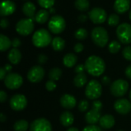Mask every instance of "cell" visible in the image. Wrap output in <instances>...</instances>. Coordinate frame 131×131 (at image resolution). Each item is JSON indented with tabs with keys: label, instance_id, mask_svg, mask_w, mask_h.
Returning <instances> with one entry per match:
<instances>
[{
	"label": "cell",
	"instance_id": "18",
	"mask_svg": "<svg viewBox=\"0 0 131 131\" xmlns=\"http://www.w3.org/2000/svg\"><path fill=\"white\" fill-rule=\"evenodd\" d=\"M99 124L101 128L104 130H109L112 128L115 124V118L113 115L105 114L102 116L100 119Z\"/></svg>",
	"mask_w": 131,
	"mask_h": 131
},
{
	"label": "cell",
	"instance_id": "19",
	"mask_svg": "<svg viewBox=\"0 0 131 131\" xmlns=\"http://www.w3.org/2000/svg\"><path fill=\"white\" fill-rule=\"evenodd\" d=\"M130 7V0H115L114 4V10L119 13L123 14L127 12Z\"/></svg>",
	"mask_w": 131,
	"mask_h": 131
},
{
	"label": "cell",
	"instance_id": "12",
	"mask_svg": "<svg viewBox=\"0 0 131 131\" xmlns=\"http://www.w3.org/2000/svg\"><path fill=\"white\" fill-rule=\"evenodd\" d=\"M27 98L22 94H15L9 100L10 107L15 111H21L25 110L27 107Z\"/></svg>",
	"mask_w": 131,
	"mask_h": 131
},
{
	"label": "cell",
	"instance_id": "45",
	"mask_svg": "<svg viewBox=\"0 0 131 131\" xmlns=\"http://www.w3.org/2000/svg\"><path fill=\"white\" fill-rule=\"evenodd\" d=\"M111 79L108 77V76H104V77H102V79H101V83L104 84V85H105V86H108V85H110L111 84Z\"/></svg>",
	"mask_w": 131,
	"mask_h": 131
},
{
	"label": "cell",
	"instance_id": "30",
	"mask_svg": "<svg viewBox=\"0 0 131 131\" xmlns=\"http://www.w3.org/2000/svg\"><path fill=\"white\" fill-rule=\"evenodd\" d=\"M74 6L78 11L86 12L89 9L90 3L88 0H75Z\"/></svg>",
	"mask_w": 131,
	"mask_h": 131
},
{
	"label": "cell",
	"instance_id": "4",
	"mask_svg": "<svg viewBox=\"0 0 131 131\" xmlns=\"http://www.w3.org/2000/svg\"><path fill=\"white\" fill-rule=\"evenodd\" d=\"M91 39L96 46L103 48L108 43V32L104 27H95L91 31Z\"/></svg>",
	"mask_w": 131,
	"mask_h": 131
},
{
	"label": "cell",
	"instance_id": "48",
	"mask_svg": "<svg viewBox=\"0 0 131 131\" xmlns=\"http://www.w3.org/2000/svg\"><path fill=\"white\" fill-rule=\"evenodd\" d=\"M125 74H126V76H127L128 79L131 80V64L130 65H129V66L126 68V69H125Z\"/></svg>",
	"mask_w": 131,
	"mask_h": 131
},
{
	"label": "cell",
	"instance_id": "24",
	"mask_svg": "<svg viewBox=\"0 0 131 131\" xmlns=\"http://www.w3.org/2000/svg\"><path fill=\"white\" fill-rule=\"evenodd\" d=\"M49 14H50V12L48 10H46L45 8L40 9L38 12H37V13L35 16V20L39 24H44L48 20Z\"/></svg>",
	"mask_w": 131,
	"mask_h": 131
},
{
	"label": "cell",
	"instance_id": "2",
	"mask_svg": "<svg viewBox=\"0 0 131 131\" xmlns=\"http://www.w3.org/2000/svg\"><path fill=\"white\" fill-rule=\"evenodd\" d=\"M52 38L50 32L45 29L37 30L32 36V43L37 48H45L51 42Z\"/></svg>",
	"mask_w": 131,
	"mask_h": 131
},
{
	"label": "cell",
	"instance_id": "34",
	"mask_svg": "<svg viewBox=\"0 0 131 131\" xmlns=\"http://www.w3.org/2000/svg\"><path fill=\"white\" fill-rule=\"evenodd\" d=\"M119 22H120V18L117 14L113 13L108 16L107 22L110 26H116L119 24Z\"/></svg>",
	"mask_w": 131,
	"mask_h": 131
},
{
	"label": "cell",
	"instance_id": "3",
	"mask_svg": "<svg viewBox=\"0 0 131 131\" xmlns=\"http://www.w3.org/2000/svg\"><path fill=\"white\" fill-rule=\"evenodd\" d=\"M103 108L102 103L97 100H94L92 103V108L86 113L85 120L89 125H94L100 121L101 116V110Z\"/></svg>",
	"mask_w": 131,
	"mask_h": 131
},
{
	"label": "cell",
	"instance_id": "20",
	"mask_svg": "<svg viewBox=\"0 0 131 131\" xmlns=\"http://www.w3.org/2000/svg\"><path fill=\"white\" fill-rule=\"evenodd\" d=\"M60 123L65 127H71L74 121V117L72 113L68 111H64L60 115Z\"/></svg>",
	"mask_w": 131,
	"mask_h": 131
},
{
	"label": "cell",
	"instance_id": "27",
	"mask_svg": "<svg viewBox=\"0 0 131 131\" xmlns=\"http://www.w3.org/2000/svg\"><path fill=\"white\" fill-rule=\"evenodd\" d=\"M12 46V40H10V39L3 35L1 34L0 35V49L2 52H5L8 49H10V47Z\"/></svg>",
	"mask_w": 131,
	"mask_h": 131
},
{
	"label": "cell",
	"instance_id": "35",
	"mask_svg": "<svg viewBox=\"0 0 131 131\" xmlns=\"http://www.w3.org/2000/svg\"><path fill=\"white\" fill-rule=\"evenodd\" d=\"M89 106H90V104H89V103H88V100H82L78 103V110H79L81 112L84 113V112H85V111H87V110H88Z\"/></svg>",
	"mask_w": 131,
	"mask_h": 131
},
{
	"label": "cell",
	"instance_id": "47",
	"mask_svg": "<svg viewBox=\"0 0 131 131\" xmlns=\"http://www.w3.org/2000/svg\"><path fill=\"white\" fill-rule=\"evenodd\" d=\"M78 20L80 22H85L87 20H88V16L86 15H84V14H82V15H78Z\"/></svg>",
	"mask_w": 131,
	"mask_h": 131
},
{
	"label": "cell",
	"instance_id": "1",
	"mask_svg": "<svg viewBox=\"0 0 131 131\" xmlns=\"http://www.w3.org/2000/svg\"><path fill=\"white\" fill-rule=\"evenodd\" d=\"M84 66L88 73L96 77L103 75L106 69L104 60L101 57L95 55L90 56L86 59Z\"/></svg>",
	"mask_w": 131,
	"mask_h": 131
},
{
	"label": "cell",
	"instance_id": "44",
	"mask_svg": "<svg viewBox=\"0 0 131 131\" xmlns=\"http://www.w3.org/2000/svg\"><path fill=\"white\" fill-rule=\"evenodd\" d=\"M7 100V94L5 91L2 90L0 92V101L1 103H5Z\"/></svg>",
	"mask_w": 131,
	"mask_h": 131
},
{
	"label": "cell",
	"instance_id": "17",
	"mask_svg": "<svg viewBox=\"0 0 131 131\" xmlns=\"http://www.w3.org/2000/svg\"><path fill=\"white\" fill-rule=\"evenodd\" d=\"M60 104L64 109L72 110L77 105V100L71 94H64L60 98Z\"/></svg>",
	"mask_w": 131,
	"mask_h": 131
},
{
	"label": "cell",
	"instance_id": "9",
	"mask_svg": "<svg viewBox=\"0 0 131 131\" xmlns=\"http://www.w3.org/2000/svg\"><path fill=\"white\" fill-rule=\"evenodd\" d=\"M35 28V25L32 19H21L19 20L15 25L16 32L23 36H27L30 35Z\"/></svg>",
	"mask_w": 131,
	"mask_h": 131
},
{
	"label": "cell",
	"instance_id": "29",
	"mask_svg": "<svg viewBox=\"0 0 131 131\" xmlns=\"http://www.w3.org/2000/svg\"><path fill=\"white\" fill-rule=\"evenodd\" d=\"M28 128H30L29 124L25 120H19L13 125V129L15 131H27Z\"/></svg>",
	"mask_w": 131,
	"mask_h": 131
},
{
	"label": "cell",
	"instance_id": "14",
	"mask_svg": "<svg viewBox=\"0 0 131 131\" xmlns=\"http://www.w3.org/2000/svg\"><path fill=\"white\" fill-rule=\"evenodd\" d=\"M30 131H52V126L49 120L45 118H38L30 124Z\"/></svg>",
	"mask_w": 131,
	"mask_h": 131
},
{
	"label": "cell",
	"instance_id": "11",
	"mask_svg": "<svg viewBox=\"0 0 131 131\" xmlns=\"http://www.w3.org/2000/svg\"><path fill=\"white\" fill-rule=\"evenodd\" d=\"M45 71L40 65H36L30 68L27 73V79L29 82L37 83L41 82L45 77Z\"/></svg>",
	"mask_w": 131,
	"mask_h": 131
},
{
	"label": "cell",
	"instance_id": "39",
	"mask_svg": "<svg viewBox=\"0 0 131 131\" xmlns=\"http://www.w3.org/2000/svg\"><path fill=\"white\" fill-rule=\"evenodd\" d=\"M37 60H38V63L40 65H44V64H45V63H47V61H48V56H47L45 54L41 53V54L38 55Z\"/></svg>",
	"mask_w": 131,
	"mask_h": 131
},
{
	"label": "cell",
	"instance_id": "15",
	"mask_svg": "<svg viewBox=\"0 0 131 131\" xmlns=\"http://www.w3.org/2000/svg\"><path fill=\"white\" fill-rule=\"evenodd\" d=\"M114 107L119 114L126 115L131 111V102L127 99L121 98L115 101Z\"/></svg>",
	"mask_w": 131,
	"mask_h": 131
},
{
	"label": "cell",
	"instance_id": "7",
	"mask_svg": "<svg viewBox=\"0 0 131 131\" xmlns=\"http://www.w3.org/2000/svg\"><path fill=\"white\" fill-rule=\"evenodd\" d=\"M111 93L116 97H122L129 90V83L123 79H119L114 81L110 87Z\"/></svg>",
	"mask_w": 131,
	"mask_h": 131
},
{
	"label": "cell",
	"instance_id": "32",
	"mask_svg": "<svg viewBox=\"0 0 131 131\" xmlns=\"http://www.w3.org/2000/svg\"><path fill=\"white\" fill-rule=\"evenodd\" d=\"M74 37L78 40H84L88 37V31L84 28H80L75 31Z\"/></svg>",
	"mask_w": 131,
	"mask_h": 131
},
{
	"label": "cell",
	"instance_id": "16",
	"mask_svg": "<svg viewBox=\"0 0 131 131\" xmlns=\"http://www.w3.org/2000/svg\"><path fill=\"white\" fill-rule=\"evenodd\" d=\"M16 5L14 2L11 0H4L1 3L0 15L2 16H8L15 12Z\"/></svg>",
	"mask_w": 131,
	"mask_h": 131
},
{
	"label": "cell",
	"instance_id": "25",
	"mask_svg": "<svg viewBox=\"0 0 131 131\" xmlns=\"http://www.w3.org/2000/svg\"><path fill=\"white\" fill-rule=\"evenodd\" d=\"M51 46L54 51H57V52L62 51L65 47V41L61 37H59V36L54 37L52 39Z\"/></svg>",
	"mask_w": 131,
	"mask_h": 131
},
{
	"label": "cell",
	"instance_id": "43",
	"mask_svg": "<svg viewBox=\"0 0 131 131\" xmlns=\"http://www.w3.org/2000/svg\"><path fill=\"white\" fill-rule=\"evenodd\" d=\"M0 25H1L2 29H6V28L9 25L8 20L7 19H5V18L2 19L1 21H0Z\"/></svg>",
	"mask_w": 131,
	"mask_h": 131
},
{
	"label": "cell",
	"instance_id": "31",
	"mask_svg": "<svg viewBox=\"0 0 131 131\" xmlns=\"http://www.w3.org/2000/svg\"><path fill=\"white\" fill-rule=\"evenodd\" d=\"M121 44L120 42L117 40H113L108 45V50L112 54L117 53L121 50Z\"/></svg>",
	"mask_w": 131,
	"mask_h": 131
},
{
	"label": "cell",
	"instance_id": "22",
	"mask_svg": "<svg viewBox=\"0 0 131 131\" xmlns=\"http://www.w3.org/2000/svg\"><path fill=\"white\" fill-rule=\"evenodd\" d=\"M8 61L11 63V64L17 65L20 63L21 59V53L18 49L13 48L9 51L8 54Z\"/></svg>",
	"mask_w": 131,
	"mask_h": 131
},
{
	"label": "cell",
	"instance_id": "26",
	"mask_svg": "<svg viewBox=\"0 0 131 131\" xmlns=\"http://www.w3.org/2000/svg\"><path fill=\"white\" fill-rule=\"evenodd\" d=\"M74 85L78 87V88H81L84 87L87 83H88V78L85 73H80V74H77L73 80Z\"/></svg>",
	"mask_w": 131,
	"mask_h": 131
},
{
	"label": "cell",
	"instance_id": "6",
	"mask_svg": "<svg viewBox=\"0 0 131 131\" xmlns=\"http://www.w3.org/2000/svg\"><path fill=\"white\" fill-rule=\"evenodd\" d=\"M48 27L51 32L54 34H60L65 29L66 22L61 15H55L49 19Z\"/></svg>",
	"mask_w": 131,
	"mask_h": 131
},
{
	"label": "cell",
	"instance_id": "36",
	"mask_svg": "<svg viewBox=\"0 0 131 131\" xmlns=\"http://www.w3.org/2000/svg\"><path fill=\"white\" fill-rule=\"evenodd\" d=\"M122 55L125 59L131 62V46H127L124 48L122 51Z\"/></svg>",
	"mask_w": 131,
	"mask_h": 131
},
{
	"label": "cell",
	"instance_id": "46",
	"mask_svg": "<svg viewBox=\"0 0 131 131\" xmlns=\"http://www.w3.org/2000/svg\"><path fill=\"white\" fill-rule=\"evenodd\" d=\"M6 76H7V72L5 71L4 67H2L0 69V79L4 81V80L6 77Z\"/></svg>",
	"mask_w": 131,
	"mask_h": 131
},
{
	"label": "cell",
	"instance_id": "10",
	"mask_svg": "<svg viewBox=\"0 0 131 131\" xmlns=\"http://www.w3.org/2000/svg\"><path fill=\"white\" fill-rule=\"evenodd\" d=\"M4 84L9 90H17L23 84V78L17 73H10L5 78Z\"/></svg>",
	"mask_w": 131,
	"mask_h": 131
},
{
	"label": "cell",
	"instance_id": "41",
	"mask_svg": "<svg viewBox=\"0 0 131 131\" xmlns=\"http://www.w3.org/2000/svg\"><path fill=\"white\" fill-rule=\"evenodd\" d=\"M86 70L85 69V66L83 65V64H79L78 65L75 69H74V71L77 74H80V73H84V71Z\"/></svg>",
	"mask_w": 131,
	"mask_h": 131
},
{
	"label": "cell",
	"instance_id": "28",
	"mask_svg": "<svg viewBox=\"0 0 131 131\" xmlns=\"http://www.w3.org/2000/svg\"><path fill=\"white\" fill-rule=\"evenodd\" d=\"M62 76V70L59 67H54L48 72V78L52 81H58Z\"/></svg>",
	"mask_w": 131,
	"mask_h": 131
},
{
	"label": "cell",
	"instance_id": "42",
	"mask_svg": "<svg viewBox=\"0 0 131 131\" xmlns=\"http://www.w3.org/2000/svg\"><path fill=\"white\" fill-rule=\"evenodd\" d=\"M21 40H20L18 38H17V37L14 38V39L12 40V46L13 48L17 49V48H18V47L21 46Z\"/></svg>",
	"mask_w": 131,
	"mask_h": 131
},
{
	"label": "cell",
	"instance_id": "53",
	"mask_svg": "<svg viewBox=\"0 0 131 131\" xmlns=\"http://www.w3.org/2000/svg\"><path fill=\"white\" fill-rule=\"evenodd\" d=\"M129 18H130L131 21V10H130V12H129Z\"/></svg>",
	"mask_w": 131,
	"mask_h": 131
},
{
	"label": "cell",
	"instance_id": "13",
	"mask_svg": "<svg viewBox=\"0 0 131 131\" xmlns=\"http://www.w3.org/2000/svg\"><path fill=\"white\" fill-rule=\"evenodd\" d=\"M107 12L104 9L95 7L88 12V17L94 24H102L107 19Z\"/></svg>",
	"mask_w": 131,
	"mask_h": 131
},
{
	"label": "cell",
	"instance_id": "33",
	"mask_svg": "<svg viewBox=\"0 0 131 131\" xmlns=\"http://www.w3.org/2000/svg\"><path fill=\"white\" fill-rule=\"evenodd\" d=\"M38 5L45 9H50L54 5L55 0H37Z\"/></svg>",
	"mask_w": 131,
	"mask_h": 131
},
{
	"label": "cell",
	"instance_id": "38",
	"mask_svg": "<svg viewBox=\"0 0 131 131\" xmlns=\"http://www.w3.org/2000/svg\"><path fill=\"white\" fill-rule=\"evenodd\" d=\"M82 131H102V129L101 128V127L94 124V125H88L85 127Z\"/></svg>",
	"mask_w": 131,
	"mask_h": 131
},
{
	"label": "cell",
	"instance_id": "40",
	"mask_svg": "<svg viewBox=\"0 0 131 131\" xmlns=\"http://www.w3.org/2000/svg\"><path fill=\"white\" fill-rule=\"evenodd\" d=\"M84 45H83L82 43H81V42L76 43V44L74 45V52L77 53H81V52L84 50Z\"/></svg>",
	"mask_w": 131,
	"mask_h": 131
},
{
	"label": "cell",
	"instance_id": "50",
	"mask_svg": "<svg viewBox=\"0 0 131 131\" xmlns=\"http://www.w3.org/2000/svg\"><path fill=\"white\" fill-rule=\"evenodd\" d=\"M5 120H6V116L4 115L3 113H2L1 116H0V121L3 123V122H5Z\"/></svg>",
	"mask_w": 131,
	"mask_h": 131
},
{
	"label": "cell",
	"instance_id": "55",
	"mask_svg": "<svg viewBox=\"0 0 131 131\" xmlns=\"http://www.w3.org/2000/svg\"><path fill=\"white\" fill-rule=\"evenodd\" d=\"M118 131H124V130H118Z\"/></svg>",
	"mask_w": 131,
	"mask_h": 131
},
{
	"label": "cell",
	"instance_id": "52",
	"mask_svg": "<svg viewBox=\"0 0 131 131\" xmlns=\"http://www.w3.org/2000/svg\"><path fill=\"white\" fill-rule=\"evenodd\" d=\"M49 12H50V13H55V9L53 8H51L49 9Z\"/></svg>",
	"mask_w": 131,
	"mask_h": 131
},
{
	"label": "cell",
	"instance_id": "5",
	"mask_svg": "<svg viewBox=\"0 0 131 131\" xmlns=\"http://www.w3.org/2000/svg\"><path fill=\"white\" fill-rule=\"evenodd\" d=\"M102 93V86L96 80L89 81L85 89V96L89 100H97Z\"/></svg>",
	"mask_w": 131,
	"mask_h": 131
},
{
	"label": "cell",
	"instance_id": "37",
	"mask_svg": "<svg viewBox=\"0 0 131 131\" xmlns=\"http://www.w3.org/2000/svg\"><path fill=\"white\" fill-rule=\"evenodd\" d=\"M56 87H57V85H56V83H55L54 81H52V80H49L47 81L46 83H45V88H46V90H47L48 91H49V92L54 91V90L56 89Z\"/></svg>",
	"mask_w": 131,
	"mask_h": 131
},
{
	"label": "cell",
	"instance_id": "23",
	"mask_svg": "<svg viewBox=\"0 0 131 131\" xmlns=\"http://www.w3.org/2000/svg\"><path fill=\"white\" fill-rule=\"evenodd\" d=\"M78 63V56L74 53H68L63 58V64L67 68L74 67Z\"/></svg>",
	"mask_w": 131,
	"mask_h": 131
},
{
	"label": "cell",
	"instance_id": "21",
	"mask_svg": "<svg viewBox=\"0 0 131 131\" xmlns=\"http://www.w3.org/2000/svg\"><path fill=\"white\" fill-rule=\"evenodd\" d=\"M22 12L29 19L35 18L36 15V7L35 4L31 2H25L22 5Z\"/></svg>",
	"mask_w": 131,
	"mask_h": 131
},
{
	"label": "cell",
	"instance_id": "51",
	"mask_svg": "<svg viewBox=\"0 0 131 131\" xmlns=\"http://www.w3.org/2000/svg\"><path fill=\"white\" fill-rule=\"evenodd\" d=\"M67 131H79V130L76 127H70L69 129H68Z\"/></svg>",
	"mask_w": 131,
	"mask_h": 131
},
{
	"label": "cell",
	"instance_id": "49",
	"mask_svg": "<svg viewBox=\"0 0 131 131\" xmlns=\"http://www.w3.org/2000/svg\"><path fill=\"white\" fill-rule=\"evenodd\" d=\"M4 69H5V71H6L7 73H12L11 71H12V67L11 64H5V65L4 66Z\"/></svg>",
	"mask_w": 131,
	"mask_h": 131
},
{
	"label": "cell",
	"instance_id": "54",
	"mask_svg": "<svg viewBox=\"0 0 131 131\" xmlns=\"http://www.w3.org/2000/svg\"><path fill=\"white\" fill-rule=\"evenodd\" d=\"M129 97H130V100L131 101V90L130 91V95H129Z\"/></svg>",
	"mask_w": 131,
	"mask_h": 131
},
{
	"label": "cell",
	"instance_id": "8",
	"mask_svg": "<svg viewBox=\"0 0 131 131\" xmlns=\"http://www.w3.org/2000/svg\"><path fill=\"white\" fill-rule=\"evenodd\" d=\"M117 36L119 41L123 44L131 43V25L124 22L120 24L116 30Z\"/></svg>",
	"mask_w": 131,
	"mask_h": 131
}]
</instances>
